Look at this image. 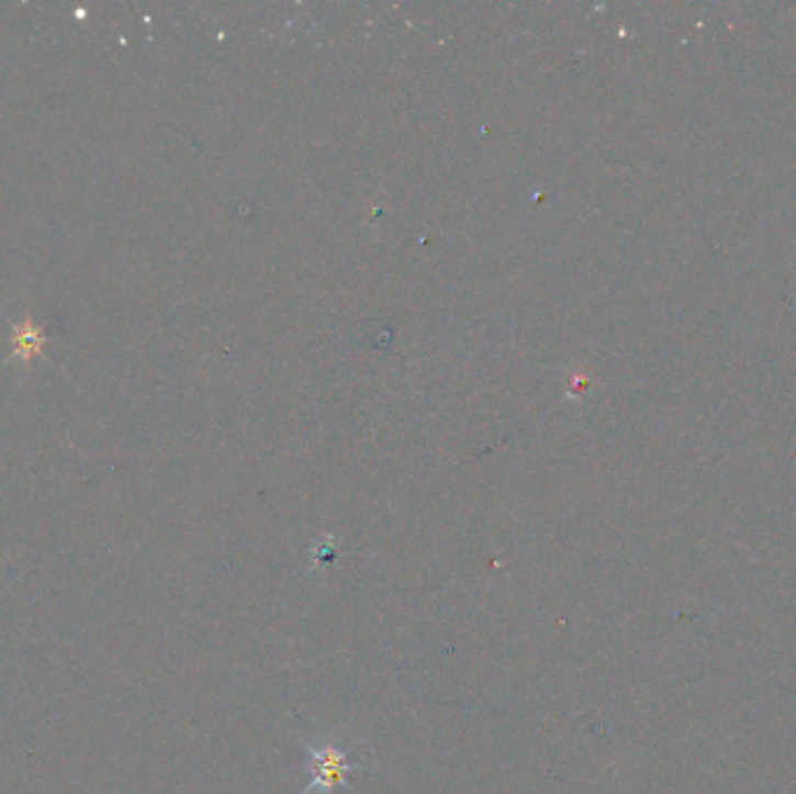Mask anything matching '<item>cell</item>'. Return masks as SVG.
<instances>
[{
  "label": "cell",
  "instance_id": "1",
  "mask_svg": "<svg viewBox=\"0 0 796 794\" xmlns=\"http://www.w3.org/2000/svg\"><path fill=\"white\" fill-rule=\"evenodd\" d=\"M301 746L307 752V769L313 773V781H310L301 794H334L338 787L352 790L347 783V773L363 769L361 762H349L347 752L334 743H322L313 746L310 741H301Z\"/></svg>",
  "mask_w": 796,
  "mask_h": 794
},
{
  "label": "cell",
  "instance_id": "2",
  "mask_svg": "<svg viewBox=\"0 0 796 794\" xmlns=\"http://www.w3.org/2000/svg\"><path fill=\"white\" fill-rule=\"evenodd\" d=\"M14 357L16 359H33L43 353V345L47 343V336L43 334L41 326H35L33 322H24L22 326L14 328Z\"/></svg>",
  "mask_w": 796,
  "mask_h": 794
}]
</instances>
